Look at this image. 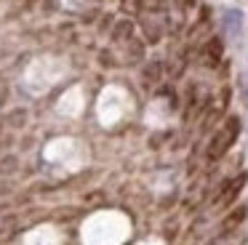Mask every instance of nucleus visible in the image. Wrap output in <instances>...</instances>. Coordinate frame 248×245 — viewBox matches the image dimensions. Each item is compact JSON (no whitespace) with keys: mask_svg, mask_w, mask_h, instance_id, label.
Returning a JSON list of instances; mask_svg holds the SVG:
<instances>
[{"mask_svg":"<svg viewBox=\"0 0 248 245\" xmlns=\"http://www.w3.org/2000/svg\"><path fill=\"white\" fill-rule=\"evenodd\" d=\"M243 218H246V208L240 205V208H235V211H232L230 216L224 218V232H230V229H235L237 224L243 221Z\"/></svg>","mask_w":248,"mask_h":245,"instance_id":"nucleus-5","label":"nucleus"},{"mask_svg":"<svg viewBox=\"0 0 248 245\" xmlns=\"http://www.w3.org/2000/svg\"><path fill=\"white\" fill-rule=\"evenodd\" d=\"M246 179H248L246 173H240V176H237V179H232L230 184L224 186V192H221V195H219V200H216V202H219V205H230V202H232V200H235V197H237V192H240L243 186H246Z\"/></svg>","mask_w":248,"mask_h":245,"instance_id":"nucleus-2","label":"nucleus"},{"mask_svg":"<svg viewBox=\"0 0 248 245\" xmlns=\"http://www.w3.org/2000/svg\"><path fill=\"white\" fill-rule=\"evenodd\" d=\"M125 35H131V21H123V24L118 27V32H115V40H123Z\"/></svg>","mask_w":248,"mask_h":245,"instance_id":"nucleus-6","label":"nucleus"},{"mask_svg":"<svg viewBox=\"0 0 248 245\" xmlns=\"http://www.w3.org/2000/svg\"><path fill=\"white\" fill-rule=\"evenodd\" d=\"M219 56H221V40H208V46H205V61L214 67L216 61H219Z\"/></svg>","mask_w":248,"mask_h":245,"instance_id":"nucleus-4","label":"nucleus"},{"mask_svg":"<svg viewBox=\"0 0 248 245\" xmlns=\"http://www.w3.org/2000/svg\"><path fill=\"white\" fill-rule=\"evenodd\" d=\"M237 133H240V120H237V117H227V122L219 128V133L211 138V144H208V157H211V160L221 157V154H224L227 149L235 144Z\"/></svg>","mask_w":248,"mask_h":245,"instance_id":"nucleus-1","label":"nucleus"},{"mask_svg":"<svg viewBox=\"0 0 248 245\" xmlns=\"http://www.w3.org/2000/svg\"><path fill=\"white\" fill-rule=\"evenodd\" d=\"M240 21H243V14L240 11H235V8H230L224 14V30H227V35H240Z\"/></svg>","mask_w":248,"mask_h":245,"instance_id":"nucleus-3","label":"nucleus"},{"mask_svg":"<svg viewBox=\"0 0 248 245\" xmlns=\"http://www.w3.org/2000/svg\"><path fill=\"white\" fill-rule=\"evenodd\" d=\"M123 11L136 14V11H139V0H123Z\"/></svg>","mask_w":248,"mask_h":245,"instance_id":"nucleus-7","label":"nucleus"}]
</instances>
